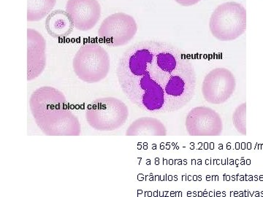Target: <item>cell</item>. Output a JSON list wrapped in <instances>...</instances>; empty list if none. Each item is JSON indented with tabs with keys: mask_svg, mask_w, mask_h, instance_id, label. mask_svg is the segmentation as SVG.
Instances as JSON below:
<instances>
[{
	"mask_svg": "<svg viewBox=\"0 0 263 197\" xmlns=\"http://www.w3.org/2000/svg\"><path fill=\"white\" fill-rule=\"evenodd\" d=\"M66 11L75 29L81 32L94 29L101 17V6L98 0H67Z\"/></svg>",
	"mask_w": 263,
	"mask_h": 197,
	"instance_id": "obj_9",
	"label": "cell"
},
{
	"mask_svg": "<svg viewBox=\"0 0 263 197\" xmlns=\"http://www.w3.org/2000/svg\"><path fill=\"white\" fill-rule=\"evenodd\" d=\"M233 122L235 129L243 135L247 134L246 128V103L240 105L233 115Z\"/></svg>",
	"mask_w": 263,
	"mask_h": 197,
	"instance_id": "obj_14",
	"label": "cell"
},
{
	"mask_svg": "<svg viewBox=\"0 0 263 197\" xmlns=\"http://www.w3.org/2000/svg\"><path fill=\"white\" fill-rule=\"evenodd\" d=\"M185 126L191 136H219L223 130L219 114L209 107H197L189 112Z\"/></svg>",
	"mask_w": 263,
	"mask_h": 197,
	"instance_id": "obj_8",
	"label": "cell"
},
{
	"mask_svg": "<svg viewBox=\"0 0 263 197\" xmlns=\"http://www.w3.org/2000/svg\"><path fill=\"white\" fill-rule=\"evenodd\" d=\"M29 107L38 128L46 136H79L81 126L65 94L51 86L33 91Z\"/></svg>",
	"mask_w": 263,
	"mask_h": 197,
	"instance_id": "obj_2",
	"label": "cell"
},
{
	"mask_svg": "<svg viewBox=\"0 0 263 197\" xmlns=\"http://www.w3.org/2000/svg\"><path fill=\"white\" fill-rule=\"evenodd\" d=\"M236 87L235 76L228 69L218 67L211 71L202 84V94L205 101L214 105L226 103Z\"/></svg>",
	"mask_w": 263,
	"mask_h": 197,
	"instance_id": "obj_7",
	"label": "cell"
},
{
	"mask_svg": "<svg viewBox=\"0 0 263 197\" xmlns=\"http://www.w3.org/2000/svg\"><path fill=\"white\" fill-rule=\"evenodd\" d=\"M138 31L136 20L124 13H117L104 19L98 29L100 41L110 47H121L128 44Z\"/></svg>",
	"mask_w": 263,
	"mask_h": 197,
	"instance_id": "obj_6",
	"label": "cell"
},
{
	"mask_svg": "<svg viewBox=\"0 0 263 197\" xmlns=\"http://www.w3.org/2000/svg\"><path fill=\"white\" fill-rule=\"evenodd\" d=\"M126 136H165L167 129L159 119L143 117L134 121L126 131Z\"/></svg>",
	"mask_w": 263,
	"mask_h": 197,
	"instance_id": "obj_12",
	"label": "cell"
},
{
	"mask_svg": "<svg viewBox=\"0 0 263 197\" xmlns=\"http://www.w3.org/2000/svg\"><path fill=\"white\" fill-rule=\"evenodd\" d=\"M46 42L42 34L27 29V81L37 78L46 67Z\"/></svg>",
	"mask_w": 263,
	"mask_h": 197,
	"instance_id": "obj_10",
	"label": "cell"
},
{
	"mask_svg": "<svg viewBox=\"0 0 263 197\" xmlns=\"http://www.w3.org/2000/svg\"><path fill=\"white\" fill-rule=\"evenodd\" d=\"M209 28L212 35L219 41H234L247 29V10L235 2L222 3L213 12Z\"/></svg>",
	"mask_w": 263,
	"mask_h": 197,
	"instance_id": "obj_5",
	"label": "cell"
},
{
	"mask_svg": "<svg viewBox=\"0 0 263 197\" xmlns=\"http://www.w3.org/2000/svg\"><path fill=\"white\" fill-rule=\"evenodd\" d=\"M56 3L57 0H27V21L39 22L46 18Z\"/></svg>",
	"mask_w": 263,
	"mask_h": 197,
	"instance_id": "obj_13",
	"label": "cell"
},
{
	"mask_svg": "<svg viewBox=\"0 0 263 197\" xmlns=\"http://www.w3.org/2000/svg\"><path fill=\"white\" fill-rule=\"evenodd\" d=\"M74 28L72 19L66 10H53L46 18V31L50 36L56 39L62 40L69 37Z\"/></svg>",
	"mask_w": 263,
	"mask_h": 197,
	"instance_id": "obj_11",
	"label": "cell"
},
{
	"mask_svg": "<svg viewBox=\"0 0 263 197\" xmlns=\"http://www.w3.org/2000/svg\"><path fill=\"white\" fill-rule=\"evenodd\" d=\"M76 76L87 84H96L108 76L110 58L108 51L98 43H84L72 60Z\"/></svg>",
	"mask_w": 263,
	"mask_h": 197,
	"instance_id": "obj_3",
	"label": "cell"
},
{
	"mask_svg": "<svg viewBox=\"0 0 263 197\" xmlns=\"http://www.w3.org/2000/svg\"><path fill=\"white\" fill-rule=\"evenodd\" d=\"M117 75L132 103L150 113L179 110L195 95L193 65L167 43L146 41L132 46L121 58Z\"/></svg>",
	"mask_w": 263,
	"mask_h": 197,
	"instance_id": "obj_1",
	"label": "cell"
},
{
	"mask_svg": "<svg viewBox=\"0 0 263 197\" xmlns=\"http://www.w3.org/2000/svg\"><path fill=\"white\" fill-rule=\"evenodd\" d=\"M129 117V109L122 100L114 96L97 98L86 111L88 124L99 131H112L120 129Z\"/></svg>",
	"mask_w": 263,
	"mask_h": 197,
	"instance_id": "obj_4",
	"label": "cell"
}]
</instances>
